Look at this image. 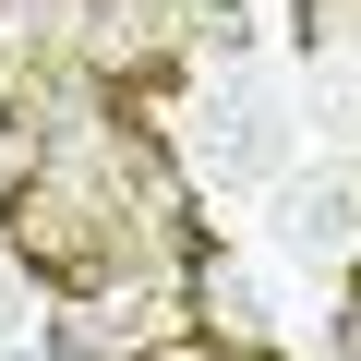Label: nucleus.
Wrapping results in <instances>:
<instances>
[{
  "label": "nucleus",
  "instance_id": "f257e3e1",
  "mask_svg": "<svg viewBox=\"0 0 361 361\" xmlns=\"http://www.w3.org/2000/svg\"><path fill=\"white\" fill-rule=\"evenodd\" d=\"M277 157H289V109H277V85H265V73L217 85V109H205V169H217V180H277Z\"/></svg>",
  "mask_w": 361,
  "mask_h": 361
},
{
  "label": "nucleus",
  "instance_id": "f03ea898",
  "mask_svg": "<svg viewBox=\"0 0 361 361\" xmlns=\"http://www.w3.org/2000/svg\"><path fill=\"white\" fill-rule=\"evenodd\" d=\"M349 217H361V193H349L337 169H313V180H289V193H277V229H289L301 253H337V241H349Z\"/></svg>",
  "mask_w": 361,
  "mask_h": 361
},
{
  "label": "nucleus",
  "instance_id": "7ed1b4c3",
  "mask_svg": "<svg viewBox=\"0 0 361 361\" xmlns=\"http://www.w3.org/2000/svg\"><path fill=\"white\" fill-rule=\"evenodd\" d=\"M325 133H337V145H361V73H337V85H325Z\"/></svg>",
  "mask_w": 361,
  "mask_h": 361
}]
</instances>
